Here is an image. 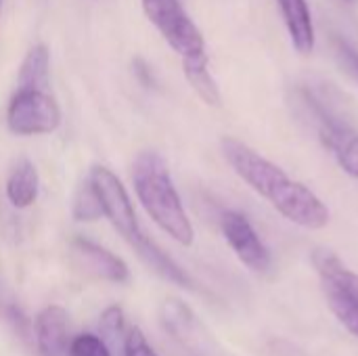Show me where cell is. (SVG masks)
Returning a JSON list of instances; mask_svg holds the SVG:
<instances>
[{
    "mask_svg": "<svg viewBox=\"0 0 358 356\" xmlns=\"http://www.w3.org/2000/svg\"><path fill=\"white\" fill-rule=\"evenodd\" d=\"M36 346L40 356H67L69 348V317L59 304L42 308L34 325Z\"/></svg>",
    "mask_w": 358,
    "mask_h": 356,
    "instance_id": "obj_9",
    "label": "cell"
},
{
    "mask_svg": "<svg viewBox=\"0 0 358 356\" xmlns=\"http://www.w3.org/2000/svg\"><path fill=\"white\" fill-rule=\"evenodd\" d=\"M124 356H159L138 327H130L124 334Z\"/></svg>",
    "mask_w": 358,
    "mask_h": 356,
    "instance_id": "obj_21",
    "label": "cell"
},
{
    "mask_svg": "<svg viewBox=\"0 0 358 356\" xmlns=\"http://www.w3.org/2000/svg\"><path fill=\"white\" fill-rule=\"evenodd\" d=\"M101 329L103 336L113 338V340H124L126 334V319H124V311L122 306L113 304L109 308H105L101 313Z\"/></svg>",
    "mask_w": 358,
    "mask_h": 356,
    "instance_id": "obj_20",
    "label": "cell"
},
{
    "mask_svg": "<svg viewBox=\"0 0 358 356\" xmlns=\"http://www.w3.org/2000/svg\"><path fill=\"white\" fill-rule=\"evenodd\" d=\"M138 258L145 262V266H149L157 277H162L164 281H170L178 287H185V290H193V281L191 277L151 239V237H143L134 248H132Z\"/></svg>",
    "mask_w": 358,
    "mask_h": 356,
    "instance_id": "obj_11",
    "label": "cell"
},
{
    "mask_svg": "<svg viewBox=\"0 0 358 356\" xmlns=\"http://www.w3.org/2000/svg\"><path fill=\"white\" fill-rule=\"evenodd\" d=\"M159 317H162L164 327L182 344H191L199 336L197 319H195L193 311L178 298L164 300V304L159 308Z\"/></svg>",
    "mask_w": 358,
    "mask_h": 356,
    "instance_id": "obj_14",
    "label": "cell"
},
{
    "mask_svg": "<svg viewBox=\"0 0 358 356\" xmlns=\"http://www.w3.org/2000/svg\"><path fill=\"white\" fill-rule=\"evenodd\" d=\"M50 84V52L46 44H36L27 50L19 78L17 88H48Z\"/></svg>",
    "mask_w": 358,
    "mask_h": 356,
    "instance_id": "obj_15",
    "label": "cell"
},
{
    "mask_svg": "<svg viewBox=\"0 0 358 356\" xmlns=\"http://www.w3.org/2000/svg\"><path fill=\"white\" fill-rule=\"evenodd\" d=\"M71 216L78 222H94V220L103 218V208H101L99 195H96V191H94V187L90 185L88 178L78 187V191L73 195Z\"/></svg>",
    "mask_w": 358,
    "mask_h": 356,
    "instance_id": "obj_18",
    "label": "cell"
},
{
    "mask_svg": "<svg viewBox=\"0 0 358 356\" xmlns=\"http://www.w3.org/2000/svg\"><path fill=\"white\" fill-rule=\"evenodd\" d=\"M275 2L281 10L294 48L300 55H310L315 50L317 36H315V23L308 2L306 0H275Z\"/></svg>",
    "mask_w": 358,
    "mask_h": 356,
    "instance_id": "obj_10",
    "label": "cell"
},
{
    "mask_svg": "<svg viewBox=\"0 0 358 356\" xmlns=\"http://www.w3.org/2000/svg\"><path fill=\"white\" fill-rule=\"evenodd\" d=\"M0 6H2V0H0Z\"/></svg>",
    "mask_w": 358,
    "mask_h": 356,
    "instance_id": "obj_25",
    "label": "cell"
},
{
    "mask_svg": "<svg viewBox=\"0 0 358 356\" xmlns=\"http://www.w3.org/2000/svg\"><path fill=\"white\" fill-rule=\"evenodd\" d=\"M346 2H357V0H346Z\"/></svg>",
    "mask_w": 358,
    "mask_h": 356,
    "instance_id": "obj_24",
    "label": "cell"
},
{
    "mask_svg": "<svg viewBox=\"0 0 358 356\" xmlns=\"http://www.w3.org/2000/svg\"><path fill=\"white\" fill-rule=\"evenodd\" d=\"M69 250L76 266L92 279L109 283H126L130 279V271L120 256L86 237H73Z\"/></svg>",
    "mask_w": 358,
    "mask_h": 356,
    "instance_id": "obj_8",
    "label": "cell"
},
{
    "mask_svg": "<svg viewBox=\"0 0 358 356\" xmlns=\"http://www.w3.org/2000/svg\"><path fill=\"white\" fill-rule=\"evenodd\" d=\"M220 149L235 174L264 197L283 218L310 231L329 225L327 206L306 185L289 178L285 170L268 162L256 149L235 136H224Z\"/></svg>",
    "mask_w": 358,
    "mask_h": 356,
    "instance_id": "obj_1",
    "label": "cell"
},
{
    "mask_svg": "<svg viewBox=\"0 0 358 356\" xmlns=\"http://www.w3.org/2000/svg\"><path fill=\"white\" fill-rule=\"evenodd\" d=\"M141 4L145 17L182 59L208 55L203 34L193 23L180 0H141Z\"/></svg>",
    "mask_w": 358,
    "mask_h": 356,
    "instance_id": "obj_4",
    "label": "cell"
},
{
    "mask_svg": "<svg viewBox=\"0 0 358 356\" xmlns=\"http://www.w3.org/2000/svg\"><path fill=\"white\" fill-rule=\"evenodd\" d=\"M313 264L321 277V283L334 285L336 290L344 292L346 296L358 300V275L350 271L334 252L329 250H315Z\"/></svg>",
    "mask_w": 358,
    "mask_h": 356,
    "instance_id": "obj_12",
    "label": "cell"
},
{
    "mask_svg": "<svg viewBox=\"0 0 358 356\" xmlns=\"http://www.w3.org/2000/svg\"><path fill=\"white\" fill-rule=\"evenodd\" d=\"M220 229L235 252V256L254 273H266L271 269V252L258 237L256 229L241 212H224L220 218Z\"/></svg>",
    "mask_w": 358,
    "mask_h": 356,
    "instance_id": "obj_7",
    "label": "cell"
},
{
    "mask_svg": "<svg viewBox=\"0 0 358 356\" xmlns=\"http://www.w3.org/2000/svg\"><path fill=\"white\" fill-rule=\"evenodd\" d=\"M38 191H40V178L36 166L25 157L19 159L6 178V197L10 206L17 210L29 208L31 204H36Z\"/></svg>",
    "mask_w": 358,
    "mask_h": 356,
    "instance_id": "obj_13",
    "label": "cell"
},
{
    "mask_svg": "<svg viewBox=\"0 0 358 356\" xmlns=\"http://www.w3.org/2000/svg\"><path fill=\"white\" fill-rule=\"evenodd\" d=\"M6 126L17 136L50 134L61 126V107L48 88H17L6 109Z\"/></svg>",
    "mask_w": 358,
    "mask_h": 356,
    "instance_id": "obj_3",
    "label": "cell"
},
{
    "mask_svg": "<svg viewBox=\"0 0 358 356\" xmlns=\"http://www.w3.org/2000/svg\"><path fill=\"white\" fill-rule=\"evenodd\" d=\"M323 292H325V300L331 308V313L336 315V319L358 338V300L346 296L344 292L336 290L334 285L323 283Z\"/></svg>",
    "mask_w": 358,
    "mask_h": 356,
    "instance_id": "obj_17",
    "label": "cell"
},
{
    "mask_svg": "<svg viewBox=\"0 0 358 356\" xmlns=\"http://www.w3.org/2000/svg\"><path fill=\"white\" fill-rule=\"evenodd\" d=\"M304 99L317 115L321 143L325 145L327 151H331V155L336 157L340 168L348 176L358 180V132L348 122H344L334 111H329L310 92H304Z\"/></svg>",
    "mask_w": 358,
    "mask_h": 356,
    "instance_id": "obj_6",
    "label": "cell"
},
{
    "mask_svg": "<svg viewBox=\"0 0 358 356\" xmlns=\"http://www.w3.org/2000/svg\"><path fill=\"white\" fill-rule=\"evenodd\" d=\"M182 71H185V78L189 80L191 88L197 92V97L206 105H212V107L220 105V90H218L214 76L208 69V55L182 59Z\"/></svg>",
    "mask_w": 358,
    "mask_h": 356,
    "instance_id": "obj_16",
    "label": "cell"
},
{
    "mask_svg": "<svg viewBox=\"0 0 358 356\" xmlns=\"http://www.w3.org/2000/svg\"><path fill=\"white\" fill-rule=\"evenodd\" d=\"M336 52H338V59H340V63L346 67V71L348 73H352L355 78L358 80V50L357 48H352L348 42H344V40H336Z\"/></svg>",
    "mask_w": 358,
    "mask_h": 356,
    "instance_id": "obj_22",
    "label": "cell"
},
{
    "mask_svg": "<svg viewBox=\"0 0 358 356\" xmlns=\"http://www.w3.org/2000/svg\"><path fill=\"white\" fill-rule=\"evenodd\" d=\"M132 183L136 197L151 220L176 243L185 248L193 245L195 231L166 159L155 151H141L132 164Z\"/></svg>",
    "mask_w": 358,
    "mask_h": 356,
    "instance_id": "obj_2",
    "label": "cell"
},
{
    "mask_svg": "<svg viewBox=\"0 0 358 356\" xmlns=\"http://www.w3.org/2000/svg\"><path fill=\"white\" fill-rule=\"evenodd\" d=\"M88 180L99 195L103 216L134 248L145 237V231L138 225L134 206H132L130 195H128L126 187L122 185V180L105 166H92Z\"/></svg>",
    "mask_w": 358,
    "mask_h": 356,
    "instance_id": "obj_5",
    "label": "cell"
},
{
    "mask_svg": "<svg viewBox=\"0 0 358 356\" xmlns=\"http://www.w3.org/2000/svg\"><path fill=\"white\" fill-rule=\"evenodd\" d=\"M67 356H111V353L99 336L80 334L69 342Z\"/></svg>",
    "mask_w": 358,
    "mask_h": 356,
    "instance_id": "obj_19",
    "label": "cell"
},
{
    "mask_svg": "<svg viewBox=\"0 0 358 356\" xmlns=\"http://www.w3.org/2000/svg\"><path fill=\"white\" fill-rule=\"evenodd\" d=\"M134 67H136V76H138V78H143V82H145V84L149 86V84L153 82L151 69H149V67H147V65H145V63H143L141 59H136V61H134Z\"/></svg>",
    "mask_w": 358,
    "mask_h": 356,
    "instance_id": "obj_23",
    "label": "cell"
}]
</instances>
